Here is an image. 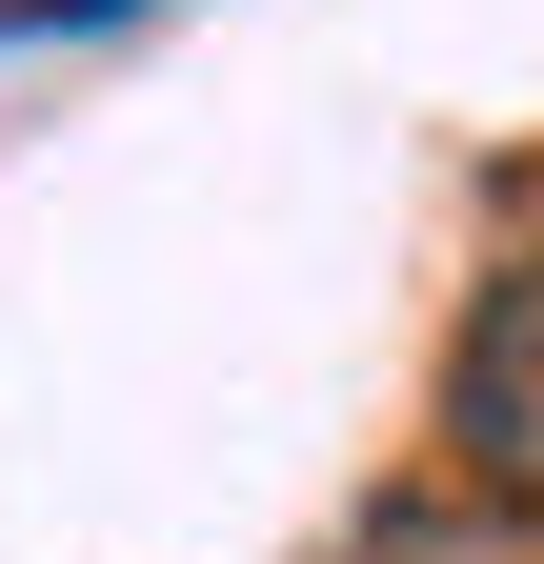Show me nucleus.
Returning <instances> with one entry per match:
<instances>
[{"label": "nucleus", "mask_w": 544, "mask_h": 564, "mask_svg": "<svg viewBox=\"0 0 544 564\" xmlns=\"http://www.w3.org/2000/svg\"><path fill=\"white\" fill-rule=\"evenodd\" d=\"M444 444H464V484H485V505H524V484H544V444H524V262H485V282H464V343H444Z\"/></svg>", "instance_id": "nucleus-1"}]
</instances>
